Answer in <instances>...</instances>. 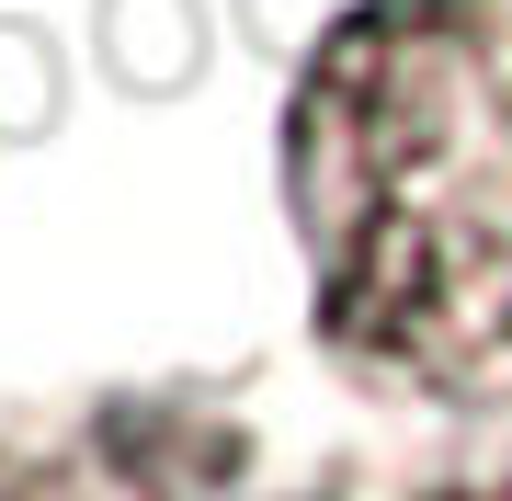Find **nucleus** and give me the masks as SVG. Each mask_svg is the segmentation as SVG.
<instances>
[{"instance_id": "2", "label": "nucleus", "mask_w": 512, "mask_h": 501, "mask_svg": "<svg viewBox=\"0 0 512 501\" xmlns=\"http://www.w3.org/2000/svg\"><path fill=\"white\" fill-rule=\"evenodd\" d=\"M239 456V422L205 399L0 410V501H228Z\"/></svg>"}, {"instance_id": "1", "label": "nucleus", "mask_w": 512, "mask_h": 501, "mask_svg": "<svg viewBox=\"0 0 512 501\" xmlns=\"http://www.w3.org/2000/svg\"><path fill=\"white\" fill-rule=\"evenodd\" d=\"M308 319L421 410L512 399V0H353L285 92Z\"/></svg>"}, {"instance_id": "3", "label": "nucleus", "mask_w": 512, "mask_h": 501, "mask_svg": "<svg viewBox=\"0 0 512 501\" xmlns=\"http://www.w3.org/2000/svg\"><path fill=\"white\" fill-rule=\"evenodd\" d=\"M296 501H512L501 456H433V467H342V479L296 490Z\"/></svg>"}]
</instances>
